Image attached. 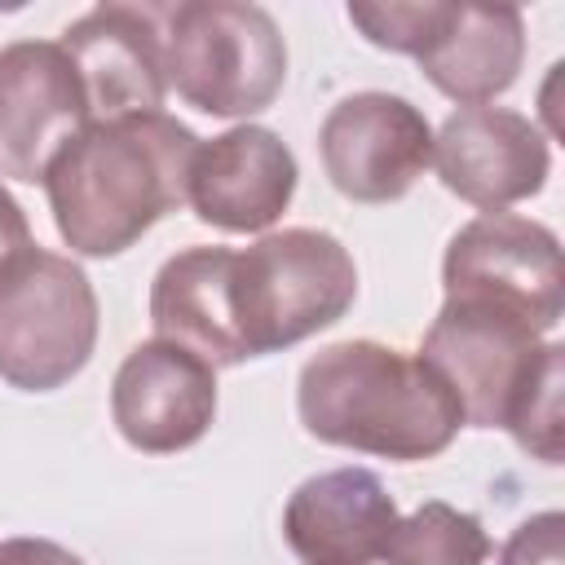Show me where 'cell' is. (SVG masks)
Segmentation results:
<instances>
[{
  "label": "cell",
  "mask_w": 565,
  "mask_h": 565,
  "mask_svg": "<svg viewBox=\"0 0 565 565\" xmlns=\"http://www.w3.org/2000/svg\"><path fill=\"white\" fill-rule=\"evenodd\" d=\"M194 154L199 137L163 110L93 119L44 172L62 243L102 260L128 252L185 203Z\"/></svg>",
  "instance_id": "cell-1"
},
{
  "label": "cell",
  "mask_w": 565,
  "mask_h": 565,
  "mask_svg": "<svg viewBox=\"0 0 565 565\" xmlns=\"http://www.w3.org/2000/svg\"><path fill=\"white\" fill-rule=\"evenodd\" d=\"M296 411L309 437L358 455L419 463L463 428L455 393L419 358L380 340H340L300 366Z\"/></svg>",
  "instance_id": "cell-2"
},
{
  "label": "cell",
  "mask_w": 565,
  "mask_h": 565,
  "mask_svg": "<svg viewBox=\"0 0 565 565\" xmlns=\"http://www.w3.org/2000/svg\"><path fill=\"white\" fill-rule=\"evenodd\" d=\"M358 296L349 247L309 225L256 238L225 260V322L234 358H265L335 327Z\"/></svg>",
  "instance_id": "cell-3"
},
{
  "label": "cell",
  "mask_w": 565,
  "mask_h": 565,
  "mask_svg": "<svg viewBox=\"0 0 565 565\" xmlns=\"http://www.w3.org/2000/svg\"><path fill=\"white\" fill-rule=\"evenodd\" d=\"M163 75L194 110L247 119L282 93L287 44L260 4L181 0L163 4Z\"/></svg>",
  "instance_id": "cell-4"
},
{
  "label": "cell",
  "mask_w": 565,
  "mask_h": 565,
  "mask_svg": "<svg viewBox=\"0 0 565 565\" xmlns=\"http://www.w3.org/2000/svg\"><path fill=\"white\" fill-rule=\"evenodd\" d=\"M97 344V291L57 252L26 247L0 265V380L53 393L75 380Z\"/></svg>",
  "instance_id": "cell-5"
},
{
  "label": "cell",
  "mask_w": 565,
  "mask_h": 565,
  "mask_svg": "<svg viewBox=\"0 0 565 565\" xmlns=\"http://www.w3.org/2000/svg\"><path fill=\"white\" fill-rule=\"evenodd\" d=\"M441 287L446 300L516 313L539 335H547L565 313L561 238L543 221L516 212H486L450 238L441 260Z\"/></svg>",
  "instance_id": "cell-6"
},
{
  "label": "cell",
  "mask_w": 565,
  "mask_h": 565,
  "mask_svg": "<svg viewBox=\"0 0 565 565\" xmlns=\"http://www.w3.org/2000/svg\"><path fill=\"white\" fill-rule=\"evenodd\" d=\"M539 353H543V335L525 318L459 300L441 305L419 349V358L455 393L459 415L472 428L508 424L512 402L525 388Z\"/></svg>",
  "instance_id": "cell-7"
},
{
  "label": "cell",
  "mask_w": 565,
  "mask_h": 565,
  "mask_svg": "<svg viewBox=\"0 0 565 565\" xmlns=\"http://www.w3.org/2000/svg\"><path fill=\"white\" fill-rule=\"evenodd\" d=\"M88 124V93L57 40H13L0 49V177L44 181Z\"/></svg>",
  "instance_id": "cell-8"
},
{
  "label": "cell",
  "mask_w": 565,
  "mask_h": 565,
  "mask_svg": "<svg viewBox=\"0 0 565 565\" xmlns=\"http://www.w3.org/2000/svg\"><path fill=\"white\" fill-rule=\"evenodd\" d=\"M318 154L344 199L393 203L433 163V128L397 93H353L327 110Z\"/></svg>",
  "instance_id": "cell-9"
},
{
  "label": "cell",
  "mask_w": 565,
  "mask_h": 565,
  "mask_svg": "<svg viewBox=\"0 0 565 565\" xmlns=\"http://www.w3.org/2000/svg\"><path fill=\"white\" fill-rule=\"evenodd\" d=\"M110 419L141 455H177L216 419V371L181 344H137L110 384Z\"/></svg>",
  "instance_id": "cell-10"
},
{
  "label": "cell",
  "mask_w": 565,
  "mask_h": 565,
  "mask_svg": "<svg viewBox=\"0 0 565 565\" xmlns=\"http://www.w3.org/2000/svg\"><path fill=\"white\" fill-rule=\"evenodd\" d=\"M433 163L450 194L472 207L503 212L543 190L552 150L539 124L508 106H463L433 137Z\"/></svg>",
  "instance_id": "cell-11"
},
{
  "label": "cell",
  "mask_w": 565,
  "mask_h": 565,
  "mask_svg": "<svg viewBox=\"0 0 565 565\" xmlns=\"http://www.w3.org/2000/svg\"><path fill=\"white\" fill-rule=\"evenodd\" d=\"M57 44L79 71L93 119L163 106V4H97L75 18Z\"/></svg>",
  "instance_id": "cell-12"
},
{
  "label": "cell",
  "mask_w": 565,
  "mask_h": 565,
  "mask_svg": "<svg viewBox=\"0 0 565 565\" xmlns=\"http://www.w3.org/2000/svg\"><path fill=\"white\" fill-rule=\"evenodd\" d=\"M296 177V154L278 132L238 124L212 141H199L185 203L203 225L225 234H260L287 212Z\"/></svg>",
  "instance_id": "cell-13"
},
{
  "label": "cell",
  "mask_w": 565,
  "mask_h": 565,
  "mask_svg": "<svg viewBox=\"0 0 565 565\" xmlns=\"http://www.w3.org/2000/svg\"><path fill=\"white\" fill-rule=\"evenodd\" d=\"M397 525V503L371 468H331L300 481L282 508L287 547L309 565H371Z\"/></svg>",
  "instance_id": "cell-14"
},
{
  "label": "cell",
  "mask_w": 565,
  "mask_h": 565,
  "mask_svg": "<svg viewBox=\"0 0 565 565\" xmlns=\"http://www.w3.org/2000/svg\"><path fill=\"white\" fill-rule=\"evenodd\" d=\"M415 62L437 93L481 106L516 84L525 62V18L512 4H450Z\"/></svg>",
  "instance_id": "cell-15"
},
{
  "label": "cell",
  "mask_w": 565,
  "mask_h": 565,
  "mask_svg": "<svg viewBox=\"0 0 565 565\" xmlns=\"http://www.w3.org/2000/svg\"><path fill=\"white\" fill-rule=\"evenodd\" d=\"M380 561L388 565H486L490 534L481 530L472 512L428 499L411 516H397Z\"/></svg>",
  "instance_id": "cell-16"
},
{
  "label": "cell",
  "mask_w": 565,
  "mask_h": 565,
  "mask_svg": "<svg viewBox=\"0 0 565 565\" xmlns=\"http://www.w3.org/2000/svg\"><path fill=\"white\" fill-rule=\"evenodd\" d=\"M561 397H565V349L561 344H543L525 388L516 393L512 402V415H508V433L512 441L543 459V463H561L565 459V411H561Z\"/></svg>",
  "instance_id": "cell-17"
},
{
  "label": "cell",
  "mask_w": 565,
  "mask_h": 565,
  "mask_svg": "<svg viewBox=\"0 0 565 565\" xmlns=\"http://www.w3.org/2000/svg\"><path fill=\"white\" fill-rule=\"evenodd\" d=\"M450 0H353L349 4V22L388 53H411L419 57L424 44L437 35V26L446 22Z\"/></svg>",
  "instance_id": "cell-18"
},
{
  "label": "cell",
  "mask_w": 565,
  "mask_h": 565,
  "mask_svg": "<svg viewBox=\"0 0 565 565\" xmlns=\"http://www.w3.org/2000/svg\"><path fill=\"white\" fill-rule=\"evenodd\" d=\"M499 565H565V516L539 512L512 530L499 552Z\"/></svg>",
  "instance_id": "cell-19"
},
{
  "label": "cell",
  "mask_w": 565,
  "mask_h": 565,
  "mask_svg": "<svg viewBox=\"0 0 565 565\" xmlns=\"http://www.w3.org/2000/svg\"><path fill=\"white\" fill-rule=\"evenodd\" d=\"M0 565H84V561L53 539H4Z\"/></svg>",
  "instance_id": "cell-20"
},
{
  "label": "cell",
  "mask_w": 565,
  "mask_h": 565,
  "mask_svg": "<svg viewBox=\"0 0 565 565\" xmlns=\"http://www.w3.org/2000/svg\"><path fill=\"white\" fill-rule=\"evenodd\" d=\"M31 247V225H26V212H22V203L0 185V265L9 260V256H18V252H26Z\"/></svg>",
  "instance_id": "cell-21"
}]
</instances>
